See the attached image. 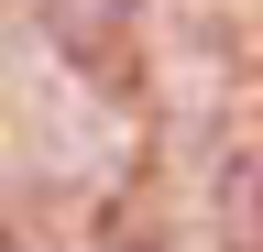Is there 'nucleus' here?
<instances>
[{
    "label": "nucleus",
    "mask_w": 263,
    "mask_h": 252,
    "mask_svg": "<svg viewBox=\"0 0 263 252\" xmlns=\"http://www.w3.org/2000/svg\"><path fill=\"white\" fill-rule=\"evenodd\" d=\"M44 11H55V33H77V44H99V33H110V22L132 11V0H44Z\"/></svg>",
    "instance_id": "f257e3e1"
},
{
    "label": "nucleus",
    "mask_w": 263,
    "mask_h": 252,
    "mask_svg": "<svg viewBox=\"0 0 263 252\" xmlns=\"http://www.w3.org/2000/svg\"><path fill=\"white\" fill-rule=\"evenodd\" d=\"M0 252H22V241H0Z\"/></svg>",
    "instance_id": "f03ea898"
}]
</instances>
